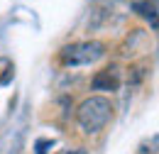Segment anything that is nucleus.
<instances>
[{
	"instance_id": "3",
	"label": "nucleus",
	"mask_w": 159,
	"mask_h": 154,
	"mask_svg": "<svg viewBox=\"0 0 159 154\" xmlns=\"http://www.w3.org/2000/svg\"><path fill=\"white\" fill-rule=\"evenodd\" d=\"M120 81H122V74H120L118 66H105L96 71V76L91 78V88L93 91H118L120 88Z\"/></svg>"
},
{
	"instance_id": "4",
	"label": "nucleus",
	"mask_w": 159,
	"mask_h": 154,
	"mask_svg": "<svg viewBox=\"0 0 159 154\" xmlns=\"http://www.w3.org/2000/svg\"><path fill=\"white\" fill-rule=\"evenodd\" d=\"M157 2L159 0H135L130 7H132V12H137L139 17L149 20L152 29H157Z\"/></svg>"
},
{
	"instance_id": "7",
	"label": "nucleus",
	"mask_w": 159,
	"mask_h": 154,
	"mask_svg": "<svg viewBox=\"0 0 159 154\" xmlns=\"http://www.w3.org/2000/svg\"><path fill=\"white\" fill-rule=\"evenodd\" d=\"M49 147H54V142H52V139H37V154H47Z\"/></svg>"
},
{
	"instance_id": "1",
	"label": "nucleus",
	"mask_w": 159,
	"mask_h": 154,
	"mask_svg": "<svg viewBox=\"0 0 159 154\" xmlns=\"http://www.w3.org/2000/svg\"><path fill=\"white\" fill-rule=\"evenodd\" d=\"M113 103L103 96H91L81 100L76 108V122H79L83 135H98L108 127V122L113 120Z\"/></svg>"
},
{
	"instance_id": "8",
	"label": "nucleus",
	"mask_w": 159,
	"mask_h": 154,
	"mask_svg": "<svg viewBox=\"0 0 159 154\" xmlns=\"http://www.w3.org/2000/svg\"><path fill=\"white\" fill-rule=\"evenodd\" d=\"M137 154H154V152H152V149H147V147H139Z\"/></svg>"
},
{
	"instance_id": "6",
	"label": "nucleus",
	"mask_w": 159,
	"mask_h": 154,
	"mask_svg": "<svg viewBox=\"0 0 159 154\" xmlns=\"http://www.w3.org/2000/svg\"><path fill=\"white\" fill-rule=\"evenodd\" d=\"M144 76H147V64H135V66H130L127 81H130V83H139Z\"/></svg>"
},
{
	"instance_id": "5",
	"label": "nucleus",
	"mask_w": 159,
	"mask_h": 154,
	"mask_svg": "<svg viewBox=\"0 0 159 154\" xmlns=\"http://www.w3.org/2000/svg\"><path fill=\"white\" fill-rule=\"evenodd\" d=\"M15 76V64L10 57H0V86H7Z\"/></svg>"
},
{
	"instance_id": "2",
	"label": "nucleus",
	"mask_w": 159,
	"mask_h": 154,
	"mask_svg": "<svg viewBox=\"0 0 159 154\" xmlns=\"http://www.w3.org/2000/svg\"><path fill=\"white\" fill-rule=\"evenodd\" d=\"M105 42L100 39H86V42H71L66 47H61L59 61L61 66H88L96 64L98 59L105 57Z\"/></svg>"
}]
</instances>
